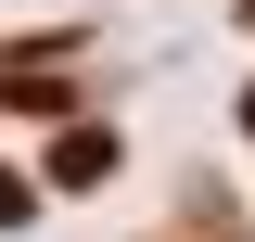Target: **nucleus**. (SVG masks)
<instances>
[{
	"instance_id": "1",
	"label": "nucleus",
	"mask_w": 255,
	"mask_h": 242,
	"mask_svg": "<svg viewBox=\"0 0 255 242\" xmlns=\"http://www.w3.org/2000/svg\"><path fill=\"white\" fill-rule=\"evenodd\" d=\"M102 166H115V140H102V127H77V140H51V179H64V191H90Z\"/></svg>"
},
{
	"instance_id": "2",
	"label": "nucleus",
	"mask_w": 255,
	"mask_h": 242,
	"mask_svg": "<svg viewBox=\"0 0 255 242\" xmlns=\"http://www.w3.org/2000/svg\"><path fill=\"white\" fill-rule=\"evenodd\" d=\"M13 217H26V179H13V166H0V230H13Z\"/></svg>"
}]
</instances>
